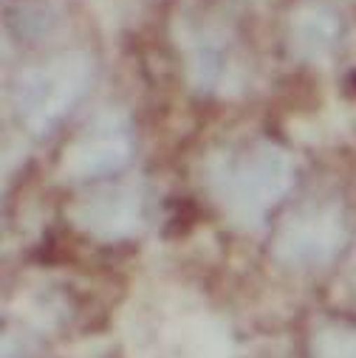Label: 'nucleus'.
I'll use <instances>...</instances> for the list:
<instances>
[{"mask_svg": "<svg viewBox=\"0 0 356 358\" xmlns=\"http://www.w3.org/2000/svg\"><path fill=\"white\" fill-rule=\"evenodd\" d=\"M130 152L133 144L128 133V119L119 113H102L65 150L62 175L68 181L108 178L128 166Z\"/></svg>", "mask_w": 356, "mask_h": 358, "instance_id": "nucleus-4", "label": "nucleus"}, {"mask_svg": "<svg viewBox=\"0 0 356 358\" xmlns=\"http://www.w3.org/2000/svg\"><path fill=\"white\" fill-rule=\"evenodd\" d=\"M4 358H37V355L32 352V347H29L23 338L6 336V338H4Z\"/></svg>", "mask_w": 356, "mask_h": 358, "instance_id": "nucleus-8", "label": "nucleus"}, {"mask_svg": "<svg viewBox=\"0 0 356 358\" xmlns=\"http://www.w3.org/2000/svg\"><path fill=\"white\" fill-rule=\"evenodd\" d=\"M311 358H356V322L331 316L308 336Z\"/></svg>", "mask_w": 356, "mask_h": 358, "instance_id": "nucleus-7", "label": "nucleus"}, {"mask_svg": "<svg viewBox=\"0 0 356 358\" xmlns=\"http://www.w3.org/2000/svg\"><path fill=\"white\" fill-rule=\"evenodd\" d=\"M294 181L297 169L292 155L269 138L221 152L210 166L212 195L229 212V217L243 226L260 223L292 192Z\"/></svg>", "mask_w": 356, "mask_h": 358, "instance_id": "nucleus-1", "label": "nucleus"}, {"mask_svg": "<svg viewBox=\"0 0 356 358\" xmlns=\"http://www.w3.org/2000/svg\"><path fill=\"white\" fill-rule=\"evenodd\" d=\"M348 245V223L339 203L314 201L294 209L275 234V257L292 268H322Z\"/></svg>", "mask_w": 356, "mask_h": 358, "instance_id": "nucleus-3", "label": "nucleus"}, {"mask_svg": "<svg viewBox=\"0 0 356 358\" xmlns=\"http://www.w3.org/2000/svg\"><path fill=\"white\" fill-rule=\"evenodd\" d=\"M74 223L97 240H125L142 229L144 209L136 189L102 187L85 195L71 209Z\"/></svg>", "mask_w": 356, "mask_h": 358, "instance_id": "nucleus-5", "label": "nucleus"}, {"mask_svg": "<svg viewBox=\"0 0 356 358\" xmlns=\"http://www.w3.org/2000/svg\"><path fill=\"white\" fill-rule=\"evenodd\" d=\"M94 62L82 51H65L29 68L15 85V110L34 136H48L88 94Z\"/></svg>", "mask_w": 356, "mask_h": 358, "instance_id": "nucleus-2", "label": "nucleus"}, {"mask_svg": "<svg viewBox=\"0 0 356 358\" xmlns=\"http://www.w3.org/2000/svg\"><path fill=\"white\" fill-rule=\"evenodd\" d=\"M339 17L322 6H303L289 23V45L300 59H322L339 40Z\"/></svg>", "mask_w": 356, "mask_h": 358, "instance_id": "nucleus-6", "label": "nucleus"}]
</instances>
